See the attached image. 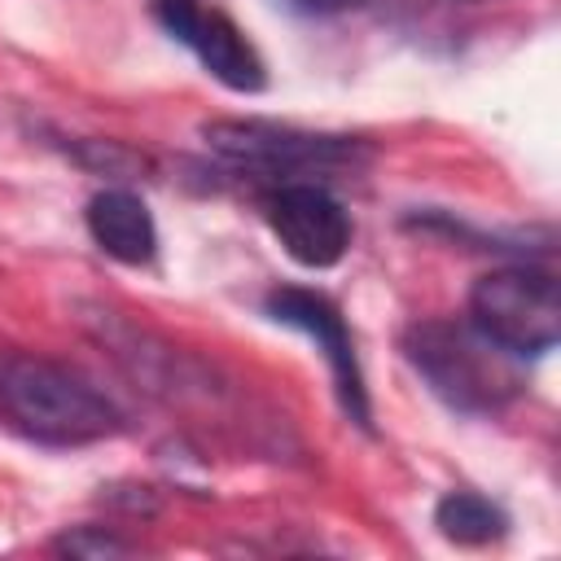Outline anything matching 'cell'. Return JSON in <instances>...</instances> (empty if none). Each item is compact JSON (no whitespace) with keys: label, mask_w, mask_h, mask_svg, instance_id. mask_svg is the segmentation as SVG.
Listing matches in <instances>:
<instances>
[{"label":"cell","mask_w":561,"mask_h":561,"mask_svg":"<svg viewBox=\"0 0 561 561\" xmlns=\"http://www.w3.org/2000/svg\"><path fill=\"white\" fill-rule=\"evenodd\" d=\"M469 324L513 359L552 351L561 337V298L552 272L530 263L482 272L469 289Z\"/></svg>","instance_id":"3"},{"label":"cell","mask_w":561,"mask_h":561,"mask_svg":"<svg viewBox=\"0 0 561 561\" xmlns=\"http://www.w3.org/2000/svg\"><path fill=\"white\" fill-rule=\"evenodd\" d=\"M88 232L101 254L127 267H145L158 254V228L149 206L131 188H101L88 202Z\"/></svg>","instance_id":"8"},{"label":"cell","mask_w":561,"mask_h":561,"mask_svg":"<svg viewBox=\"0 0 561 561\" xmlns=\"http://www.w3.org/2000/svg\"><path fill=\"white\" fill-rule=\"evenodd\" d=\"M302 9H311V13H329V9H346V4H355V0H298Z\"/></svg>","instance_id":"11"},{"label":"cell","mask_w":561,"mask_h":561,"mask_svg":"<svg viewBox=\"0 0 561 561\" xmlns=\"http://www.w3.org/2000/svg\"><path fill=\"white\" fill-rule=\"evenodd\" d=\"M149 13L224 88H232V92H263L267 88V66H263L259 48L245 39V31L224 9H215L206 0H149Z\"/></svg>","instance_id":"6"},{"label":"cell","mask_w":561,"mask_h":561,"mask_svg":"<svg viewBox=\"0 0 561 561\" xmlns=\"http://www.w3.org/2000/svg\"><path fill=\"white\" fill-rule=\"evenodd\" d=\"M267 316L276 324H289V329H302L329 359V373H333V390L346 408V416L355 425L368 430L373 412H368V390H364V373H359V359H355V342H351V329H346V316L337 311L333 298L316 294V289H298V285H285V289H272L267 294Z\"/></svg>","instance_id":"7"},{"label":"cell","mask_w":561,"mask_h":561,"mask_svg":"<svg viewBox=\"0 0 561 561\" xmlns=\"http://www.w3.org/2000/svg\"><path fill=\"white\" fill-rule=\"evenodd\" d=\"M434 526L443 539L451 543H465V548H482V543H495L504 530H508V517L500 504H491L486 495L478 491H447L438 504H434Z\"/></svg>","instance_id":"9"},{"label":"cell","mask_w":561,"mask_h":561,"mask_svg":"<svg viewBox=\"0 0 561 561\" xmlns=\"http://www.w3.org/2000/svg\"><path fill=\"white\" fill-rule=\"evenodd\" d=\"M53 552L96 561V557H123V552H131V543L118 539V535H110V530H101V526H75V530H66V535L53 539Z\"/></svg>","instance_id":"10"},{"label":"cell","mask_w":561,"mask_h":561,"mask_svg":"<svg viewBox=\"0 0 561 561\" xmlns=\"http://www.w3.org/2000/svg\"><path fill=\"white\" fill-rule=\"evenodd\" d=\"M259 210L298 267L324 272L351 250V215L324 184L280 180L259 197Z\"/></svg>","instance_id":"5"},{"label":"cell","mask_w":561,"mask_h":561,"mask_svg":"<svg viewBox=\"0 0 561 561\" xmlns=\"http://www.w3.org/2000/svg\"><path fill=\"white\" fill-rule=\"evenodd\" d=\"M202 140L224 162L272 175L276 184H280V175L355 167V158H364V145L351 136H320V131L280 127V123H263V118H215L202 127Z\"/></svg>","instance_id":"4"},{"label":"cell","mask_w":561,"mask_h":561,"mask_svg":"<svg viewBox=\"0 0 561 561\" xmlns=\"http://www.w3.org/2000/svg\"><path fill=\"white\" fill-rule=\"evenodd\" d=\"M403 351L412 368L460 412H491L504 399L517 394L522 377L513 368V355L486 342L473 324L451 320H425L403 333Z\"/></svg>","instance_id":"2"},{"label":"cell","mask_w":561,"mask_h":561,"mask_svg":"<svg viewBox=\"0 0 561 561\" xmlns=\"http://www.w3.org/2000/svg\"><path fill=\"white\" fill-rule=\"evenodd\" d=\"M0 412L26 438L53 447H83L123 430L118 403L83 373L18 346H0Z\"/></svg>","instance_id":"1"}]
</instances>
